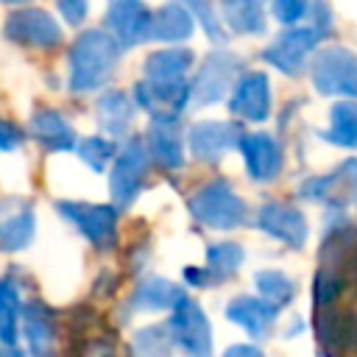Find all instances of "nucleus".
Listing matches in <instances>:
<instances>
[{"label":"nucleus","mask_w":357,"mask_h":357,"mask_svg":"<svg viewBox=\"0 0 357 357\" xmlns=\"http://www.w3.org/2000/svg\"><path fill=\"white\" fill-rule=\"evenodd\" d=\"M315 332L326 351L357 354V226L329 223L312 279Z\"/></svg>","instance_id":"nucleus-1"},{"label":"nucleus","mask_w":357,"mask_h":357,"mask_svg":"<svg viewBox=\"0 0 357 357\" xmlns=\"http://www.w3.org/2000/svg\"><path fill=\"white\" fill-rule=\"evenodd\" d=\"M120 42L114 39L112 31L89 28L78 33V39L70 47V73H67V86L75 95H86L100 89L120 59Z\"/></svg>","instance_id":"nucleus-2"},{"label":"nucleus","mask_w":357,"mask_h":357,"mask_svg":"<svg viewBox=\"0 0 357 357\" xmlns=\"http://www.w3.org/2000/svg\"><path fill=\"white\" fill-rule=\"evenodd\" d=\"M190 215L215 231H229L245 223L248 218V204L234 192V187L226 178H212L201 184L190 198H187Z\"/></svg>","instance_id":"nucleus-3"},{"label":"nucleus","mask_w":357,"mask_h":357,"mask_svg":"<svg viewBox=\"0 0 357 357\" xmlns=\"http://www.w3.org/2000/svg\"><path fill=\"white\" fill-rule=\"evenodd\" d=\"M329 33L326 25L321 22H310V25H287V31H282L265 50L262 59L276 67L279 73L296 78L304 73L307 59L312 56V50L324 42V36Z\"/></svg>","instance_id":"nucleus-4"},{"label":"nucleus","mask_w":357,"mask_h":357,"mask_svg":"<svg viewBox=\"0 0 357 357\" xmlns=\"http://www.w3.org/2000/svg\"><path fill=\"white\" fill-rule=\"evenodd\" d=\"M151 148L145 139L139 137H128L123 142V148H117V156L112 162V173H109V195L112 204H117L120 209L131 206L134 198L142 190L148 165H151Z\"/></svg>","instance_id":"nucleus-5"},{"label":"nucleus","mask_w":357,"mask_h":357,"mask_svg":"<svg viewBox=\"0 0 357 357\" xmlns=\"http://www.w3.org/2000/svg\"><path fill=\"white\" fill-rule=\"evenodd\" d=\"M312 86L321 95L357 98V53L343 45H326L310 64Z\"/></svg>","instance_id":"nucleus-6"},{"label":"nucleus","mask_w":357,"mask_h":357,"mask_svg":"<svg viewBox=\"0 0 357 357\" xmlns=\"http://www.w3.org/2000/svg\"><path fill=\"white\" fill-rule=\"evenodd\" d=\"M117 204H86V201H56V212L73 223L95 248H112L117 234Z\"/></svg>","instance_id":"nucleus-7"},{"label":"nucleus","mask_w":357,"mask_h":357,"mask_svg":"<svg viewBox=\"0 0 357 357\" xmlns=\"http://www.w3.org/2000/svg\"><path fill=\"white\" fill-rule=\"evenodd\" d=\"M167 332L173 337V346H178L187 354L206 357L212 351V326L201 304L190 296H181L178 304L170 310Z\"/></svg>","instance_id":"nucleus-8"},{"label":"nucleus","mask_w":357,"mask_h":357,"mask_svg":"<svg viewBox=\"0 0 357 357\" xmlns=\"http://www.w3.org/2000/svg\"><path fill=\"white\" fill-rule=\"evenodd\" d=\"M240 67H243V61L231 50L220 47V50L206 53L195 78H192V100L198 106H209V103L223 100V95L234 86Z\"/></svg>","instance_id":"nucleus-9"},{"label":"nucleus","mask_w":357,"mask_h":357,"mask_svg":"<svg viewBox=\"0 0 357 357\" xmlns=\"http://www.w3.org/2000/svg\"><path fill=\"white\" fill-rule=\"evenodd\" d=\"M3 33H6L8 42L22 45V47L50 50V47L61 45V25L45 8H17V11H11L6 17Z\"/></svg>","instance_id":"nucleus-10"},{"label":"nucleus","mask_w":357,"mask_h":357,"mask_svg":"<svg viewBox=\"0 0 357 357\" xmlns=\"http://www.w3.org/2000/svg\"><path fill=\"white\" fill-rule=\"evenodd\" d=\"M134 100L151 117H173V120H178L184 106L192 100V81H187V78H178V81L142 78V81L134 84Z\"/></svg>","instance_id":"nucleus-11"},{"label":"nucleus","mask_w":357,"mask_h":357,"mask_svg":"<svg viewBox=\"0 0 357 357\" xmlns=\"http://www.w3.org/2000/svg\"><path fill=\"white\" fill-rule=\"evenodd\" d=\"M240 126L237 123H226V120H201L192 123L187 131V145L190 153L198 162H220L223 153H229L231 148L240 145Z\"/></svg>","instance_id":"nucleus-12"},{"label":"nucleus","mask_w":357,"mask_h":357,"mask_svg":"<svg viewBox=\"0 0 357 357\" xmlns=\"http://www.w3.org/2000/svg\"><path fill=\"white\" fill-rule=\"evenodd\" d=\"M151 20H153V11L142 0H112V6L103 14L106 31L114 33V39L120 42L123 50L148 39Z\"/></svg>","instance_id":"nucleus-13"},{"label":"nucleus","mask_w":357,"mask_h":357,"mask_svg":"<svg viewBox=\"0 0 357 357\" xmlns=\"http://www.w3.org/2000/svg\"><path fill=\"white\" fill-rule=\"evenodd\" d=\"M229 112L234 117L248 120V123L268 120V114H271V81H268V75L259 70L243 73L231 86Z\"/></svg>","instance_id":"nucleus-14"},{"label":"nucleus","mask_w":357,"mask_h":357,"mask_svg":"<svg viewBox=\"0 0 357 357\" xmlns=\"http://www.w3.org/2000/svg\"><path fill=\"white\" fill-rule=\"evenodd\" d=\"M257 226L290 248H301L307 240V218L293 204H282V201L262 204L257 212Z\"/></svg>","instance_id":"nucleus-15"},{"label":"nucleus","mask_w":357,"mask_h":357,"mask_svg":"<svg viewBox=\"0 0 357 357\" xmlns=\"http://www.w3.org/2000/svg\"><path fill=\"white\" fill-rule=\"evenodd\" d=\"M240 153L254 181H271L282 170V148L268 131H251L240 137Z\"/></svg>","instance_id":"nucleus-16"},{"label":"nucleus","mask_w":357,"mask_h":357,"mask_svg":"<svg viewBox=\"0 0 357 357\" xmlns=\"http://www.w3.org/2000/svg\"><path fill=\"white\" fill-rule=\"evenodd\" d=\"M145 142L151 148V156L165 170H178L184 165V139L178 131V120L173 117H151Z\"/></svg>","instance_id":"nucleus-17"},{"label":"nucleus","mask_w":357,"mask_h":357,"mask_svg":"<svg viewBox=\"0 0 357 357\" xmlns=\"http://www.w3.org/2000/svg\"><path fill=\"white\" fill-rule=\"evenodd\" d=\"M276 312H279V307H273L262 296H234L226 304V318L231 324H237L240 329H245L254 340L268 335V329L276 321Z\"/></svg>","instance_id":"nucleus-18"},{"label":"nucleus","mask_w":357,"mask_h":357,"mask_svg":"<svg viewBox=\"0 0 357 357\" xmlns=\"http://www.w3.org/2000/svg\"><path fill=\"white\" fill-rule=\"evenodd\" d=\"M28 134L45 151H53V153H61V151H70L78 145L73 126L56 109H36L28 120Z\"/></svg>","instance_id":"nucleus-19"},{"label":"nucleus","mask_w":357,"mask_h":357,"mask_svg":"<svg viewBox=\"0 0 357 357\" xmlns=\"http://www.w3.org/2000/svg\"><path fill=\"white\" fill-rule=\"evenodd\" d=\"M195 22H198L195 14L181 0H170L153 11L148 39L151 42H184L192 36Z\"/></svg>","instance_id":"nucleus-20"},{"label":"nucleus","mask_w":357,"mask_h":357,"mask_svg":"<svg viewBox=\"0 0 357 357\" xmlns=\"http://www.w3.org/2000/svg\"><path fill=\"white\" fill-rule=\"evenodd\" d=\"M184 296V290L165 279V276H145L137 290L128 298V307L142 310V312H156V310H173L178 304V298Z\"/></svg>","instance_id":"nucleus-21"},{"label":"nucleus","mask_w":357,"mask_h":357,"mask_svg":"<svg viewBox=\"0 0 357 357\" xmlns=\"http://www.w3.org/2000/svg\"><path fill=\"white\" fill-rule=\"evenodd\" d=\"M22 335L28 340V349L33 354H47L53 351L56 343V321L50 310L42 301H28L22 304Z\"/></svg>","instance_id":"nucleus-22"},{"label":"nucleus","mask_w":357,"mask_h":357,"mask_svg":"<svg viewBox=\"0 0 357 357\" xmlns=\"http://www.w3.org/2000/svg\"><path fill=\"white\" fill-rule=\"evenodd\" d=\"M134 109H137L134 98H128L120 89H109L98 100V123L112 139L126 137L128 128H131V120H134Z\"/></svg>","instance_id":"nucleus-23"},{"label":"nucleus","mask_w":357,"mask_h":357,"mask_svg":"<svg viewBox=\"0 0 357 357\" xmlns=\"http://www.w3.org/2000/svg\"><path fill=\"white\" fill-rule=\"evenodd\" d=\"M192 50L190 47H165V50H153L145 59V78L151 81H178L187 78L190 67H192Z\"/></svg>","instance_id":"nucleus-24"},{"label":"nucleus","mask_w":357,"mask_h":357,"mask_svg":"<svg viewBox=\"0 0 357 357\" xmlns=\"http://www.w3.org/2000/svg\"><path fill=\"white\" fill-rule=\"evenodd\" d=\"M321 137L337 148L357 151V98H343L329 109V128Z\"/></svg>","instance_id":"nucleus-25"},{"label":"nucleus","mask_w":357,"mask_h":357,"mask_svg":"<svg viewBox=\"0 0 357 357\" xmlns=\"http://www.w3.org/2000/svg\"><path fill=\"white\" fill-rule=\"evenodd\" d=\"M220 17L234 33H262L265 0H220Z\"/></svg>","instance_id":"nucleus-26"},{"label":"nucleus","mask_w":357,"mask_h":357,"mask_svg":"<svg viewBox=\"0 0 357 357\" xmlns=\"http://www.w3.org/2000/svg\"><path fill=\"white\" fill-rule=\"evenodd\" d=\"M20 318H22L20 287L14 276H3L0 279V343L8 349L20 337Z\"/></svg>","instance_id":"nucleus-27"},{"label":"nucleus","mask_w":357,"mask_h":357,"mask_svg":"<svg viewBox=\"0 0 357 357\" xmlns=\"http://www.w3.org/2000/svg\"><path fill=\"white\" fill-rule=\"evenodd\" d=\"M33 212L31 206H20L14 209L11 215L0 218V251L6 254H14V251H22L28 248V243L33 240Z\"/></svg>","instance_id":"nucleus-28"},{"label":"nucleus","mask_w":357,"mask_h":357,"mask_svg":"<svg viewBox=\"0 0 357 357\" xmlns=\"http://www.w3.org/2000/svg\"><path fill=\"white\" fill-rule=\"evenodd\" d=\"M243 259H245V251H243V245L240 243H212L209 248H206V271H209V279H212V284H220V282H229L237 271H240V265H243Z\"/></svg>","instance_id":"nucleus-29"},{"label":"nucleus","mask_w":357,"mask_h":357,"mask_svg":"<svg viewBox=\"0 0 357 357\" xmlns=\"http://www.w3.org/2000/svg\"><path fill=\"white\" fill-rule=\"evenodd\" d=\"M254 284L259 290L262 298H268L273 307H287L296 296V282L284 273V271H276V268H262L254 273Z\"/></svg>","instance_id":"nucleus-30"},{"label":"nucleus","mask_w":357,"mask_h":357,"mask_svg":"<svg viewBox=\"0 0 357 357\" xmlns=\"http://www.w3.org/2000/svg\"><path fill=\"white\" fill-rule=\"evenodd\" d=\"M173 349V337L167 332V324L165 326H142L134 332L131 337V351L134 354H142V357H156V354H167Z\"/></svg>","instance_id":"nucleus-31"},{"label":"nucleus","mask_w":357,"mask_h":357,"mask_svg":"<svg viewBox=\"0 0 357 357\" xmlns=\"http://www.w3.org/2000/svg\"><path fill=\"white\" fill-rule=\"evenodd\" d=\"M75 151H78L81 162L98 173L106 170V165L114 162V156H117V145L109 137H84V139H78Z\"/></svg>","instance_id":"nucleus-32"},{"label":"nucleus","mask_w":357,"mask_h":357,"mask_svg":"<svg viewBox=\"0 0 357 357\" xmlns=\"http://www.w3.org/2000/svg\"><path fill=\"white\" fill-rule=\"evenodd\" d=\"M181 3L195 14V20L201 22L204 33H206L212 42H218V45L226 42V28H223L226 22H223V17H218L212 0H181Z\"/></svg>","instance_id":"nucleus-33"},{"label":"nucleus","mask_w":357,"mask_h":357,"mask_svg":"<svg viewBox=\"0 0 357 357\" xmlns=\"http://www.w3.org/2000/svg\"><path fill=\"white\" fill-rule=\"evenodd\" d=\"M349 165H351V162H349ZM349 165H340L335 173L307 178V181L298 187V192H301L304 198H310V201H326V204H332V201H335V190H337V184H340V176L349 170Z\"/></svg>","instance_id":"nucleus-34"},{"label":"nucleus","mask_w":357,"mask_h":357,"mask_svg":"<svg viewBox=\"0 0 357 357\" xmlns=\"http://www.w3.org/2000/svg\"><path fill=\"white\" fill-rule=\"evenodd\" d=\"M271 8L282 25H296L310 11V0H273Z\"/></svg>","instance_id":"nucleus-35"},{"label":"nucleus","mask_w":357,"mask_h":357,"mask_svg":"<svg viewBox=\"0 0 357 357\" xmlns=\"http://www.w3.org/2000/svg\"><path fill=\"white\" fill-rule=\"evenodd\" d=\"M56 6H59L67 25H81L86 20V11H89L86 0H56Z\"/></svg>","instance_id":"nucleus-36"},{"label":"nucleus","mask_w":357,"mask_h":357,"mask_svg":"<svg viewBox=\"0 0 357 357\" xmlns=\"http://www.w3.org/2000/svg\"><path fill=\"white\" fill-rule=\"evenodd\" d=\"M22 145V128L0 117V151H14Z\"/></svg>","instance_id":"nucleus-37"},{"label":"nucleus","mask_w":357,"mask_h":357,"mask_svg":"<svg viewBox=\"0 0 357 357\" xmlns=\"http://www.w3.org/2000/svg\"><path fill=\"white\" fill-rule=\"evenodd\" d=\"M184 279H187V284H192V287H206V284H212L209 271H206V268H198V265H187V268H184Z\"/></svg>","instance_id":"nucleus-38"},{"label":"nucleus","mask_w":357,"mask_h":357,"mask_svg":"<svg viewBox=\"0 0 357 357\" xmlns=\"http://www.w3.org/2000/svg\"><path fill=\"white\" fill-rule=\"evenodd\" d=\"M226 354H229V357H234V354H245V357H259V349H257V346H229V349H226Z\"/></svg>","instance_id":"nucleus-39"},{"label":"nucleus","mask_w":357,"mask_h":357,"mask_svg":"<svg viewBox=\"0 0 357 357\" xmlns=\"http://www.w3.org/2000/svg\"><path fill=\"white\" fill-rule=\"evenodd\" d=\"M351 201L357 204V170H354V176H351Z\"/></svg>","instance_id":"nucleus-40"},{"label":"nucleus","mask_w":357,"mask_h":357,"mask_svg":"<svg viewBox=\"0 0 357 357\" xmlns=\"http://www.w3.org/2000/svg\"><path fill=\"white\" fill-rule=\"evenodd\" d=\"M3 3H25V0H3Z\"/></svg>","instance_id":"nucleus-41"}]
</instances>
